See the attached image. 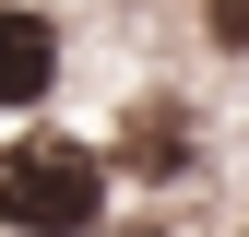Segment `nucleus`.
<instances>
[{"label":"nucleus","mask_w":249,"mask_h":237,"mask_svg":"<svg viewBox=\"0 0 249 237\" xmlns=\"http://www.w3.org/2000/svg\"><path fill=\"white\" fill-rule=\"evenodd\" d=\"M107 214V166L71 154V142H24V154H0V225L12 237H83Z\"/></svg>","instance_id":"f257e3e1"},{"label":"nucleus","mask_w":249,"mask_h":237,"mask_svg":"<svg viewBox=\"0 0 249 237\" xmlns=\"http://www.w3.org/2000/svg\"><path fill=\"white\" fill-rule=\"evenodd\" d=\"M48 59H59V48H48L36 12H0V107H36V95H48Z\"/></svg>","instance_id":"f03ea898"},{"label":"nucleus","mask_w":249,"mask_h":237,"mask_svg":"<svg viewBox=\"0 0 249 237\" xmlns=\"http://www.w3.org/2000/svg\"><path fill=\"white\" fill-rule=\"evenodd\" d=\"M202 12H213V36H226V48H249V0H202Z\"/></svg>","instance_id":"7ed1b4c3"}]
</instances>
